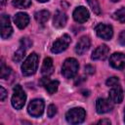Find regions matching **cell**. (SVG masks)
Wrapping results in <instances>:
<instances>
[{"label": "cell", "mask_w": 125, "mask_h": 125, "mask_svg": "<svg viewBox=\"0 0 125 125\" xmlns=\"http://www.w3.org/2000/svg\"><path fill=\"white\" fill-rule=\"evenodd\" d=\"M10 74H11V68L9 66H7L2 62H1V67H0V77L2 79H6Z\"/></svg>", "instance_id": "24"}, {"label": "cell", "mask_w": 125, "mask_h": 125, "mask_svg": "<svg viewBox=\"0 0 125 125\" xmlns=\"http://www.w3.org/2000/svg\"><path fill=\"white\" fill-rule=\"evenodd\" d=\"M0 3H1V6H3L6 3V0H0Z\"/></svg>", "instance_id": "32"}, {"label": "cell", "mask_w": 125, "mask_h": 125, "mask_svg": "<svg viewBox=\"0 0 125 125\" xmlns=\"http://www.w3.org/2000/svg\"><path fill=\"white\" fill-rule=\"evenodd\" d=\"M118 42L121 45H125V30H122L118 36Z\"/></svg>", "instance_id": "28"}, {"label": "cell", "mask_w": 125, "mask_h": 125, "mask_svg": "<svg viewBox=\"0 0 125 125\" xmlns=\"http://www.w3.org/2000/svg\"><path fill=\"white\" fill-rule=\"evenodd\" d=\"M21 47H23L24 49L29 48V46L31 45V42H30L27 38H22V39L21 40Z\"/></svg>", "instance_id": "27"}, {"label": "cell", "mask_w": 125, "mask_h": 125, "mask_svg": "<svg viewBox=\"0 0 125 125\" xmlns=\"http://www.w3.org/2000/svg\"><path fill=\"white\" fill-rule=\"evenodd\" d=\"M108 53H109V49L106 45H100L92 53V60L94 61L105 60L108 56Z\"/></svg>", "instance_id": "12"}, {"label": "cell", "mask_w": 125, "mask_h": 125, "mask_svg": "<svg viewBox=\"0 0 125 125\" xmlns=\"http://www.w3.org/2000/svg\"><path fill=\"white\" fill-rule=\"evenodd\" d=\"M59 85H60V83H59L58 80H53V81L48 80V82H47L44 86H45L46 91H47L50 95H53V94H55V93L57 92V90H58V88H59Z\"/></svg>", "instance_id": "19"}, {"label": "cell", "mask_w": 125, "mask_h": 125, "mask_svg": "<svg viewBox=\"0 0 125 125\" xmlns=\"http://www.w3.org/2000/svg\"><path fill=\"white\" fill-rule=\"evenodd\" d=\"M91 45V41H90V38L88 36H82L78 42L76 43V46H75V53L77 55H83L86 51H88L89 47Z\"/></svg>", "instance_id": "14"}, {"label": "cell", "mask_w": 125, "mask_h": 125, "mask_svg": "<svg viewBox=\"0 0 125 125\" xmlns=\"http://www.w3.org/2000/svg\"><path fill=\"white\" fill-rule=\"evenodd\" d=\"M105 84H106V86H108V87H113V86H115V85H118V84H119V78L116 77V76L109 77V78L105 81Z\"/></svg>", "instance_id": "25"}, {"label": "cell", "mask_w": 125, "mask_h": 125, "mask_svg": "<svg viewBox=\"0 0 125 125\" xmlns=\"http://www.w3.org/2000/svg\"><path fill=\"white\" fill-rule=\"evenodd\" d=\"M34 18L36 21L40 24H44L50 18V13L47 10H41L39 12H36L34 15Z\"/></svg>", "instance_id": "18"}, {"label": "cell", "mask_w": 125, "mask_h": 125, "mask_svg": "<svg viewBox=\"0 0 125 125\" xmlns=\"http://www.w3.org/2000/svg\"><path fill=\"white\" fill-rule=\"evenodd\" d=\"M38 61H39L38 55L36 53H31L21 64L22 74L25 76H29V75L34 74L37 70V67H38Z\"/></svg>", "instance_id": "1"}, {"label": "cell", "mask_w": 125, "mask_h": 125, "mask_svg": "<svg viewBox=\"0 0 125 125\" xmlns=\"http://www.w3.org/2000/svg\"><path fill=\"white\" fill-rule=\"evenodd\" d=\"M109 64L115 69L125 68V55L123 53H114L109 58Z\"/></svg>", "instance_id": "9"}, {"label": "cell", "mask_w": 125, "mask_h": 125, "mask_svg": "<svg viewBox=\"0 0 125 125\" xmlns=\"http://www.w3.org/2000/svg\"><path fill=\"white\" fill-rule=\"evenodd\" d=\"M57 113V107L55 104H49L48 108H47V115L48 117L52 118L53 116H55V114Z\"/></svg>", "instance_id": "26"}, {"label": "cell", "mask_w": 125, "mask_h": 125, "mask_svg": "<svg viewBox=\"0 0 125 125\" xmlns=\"http://www.w3.org/2000/svg\"><path fill=\"white\" fill-rule=\"evenodd\" d=\"M86 1H87L88 5L90 6V8L92 9V11L94 12V14H96V15L101 14V7H100L98 0H86Z\"/></svg>", "instance_id": "23"}, {"label": "cell", "mask_w": 125, "mask_h": 125, "mask_svg": "<svg viewBox=\"0 0 125 125\" xmlns=\"http://www.w3.org/2000/svg\"><path fill=\"white\" fill-rule=\"evenodd\" d=\"M89 18H90L89 11L83 6L77 7L73 11V19L78 23H83V22L87 21L89 20Z\"/></svg>", "instance_id": "11"}, {"label": "cell", "mask_w": 125, "mask_h": 125, "mask_svg": "<svg viewBox=\"0 0 125 125\" xmlns=\"http://www.w3.org/2000/svg\"><path fill=\"white\" fill-rule=\"evenodd\" d=\"M109 100L114 104H120L123 100V90L121 86L115 85L109 90Z\"/></svg>", "instance_id": "13"}, {"label": "cell", "mask_w": 125, "mask_h": 125, "mask_svg": "<svg viewBox=\"0 0 125 125\" xmlns=\"http://www.w3.org/2000/svg\"><path fill=\"white\" fill-rule=\"evenodd\" d=\"M71 42V38L68 34H63L62 36H61L60 38H58L54 43H53V46H52V53H55V54H58V53H61L62 51H64L70 44Z\"/></svg>", "instance_id": "7"}, {"label": "cell", "mask_w": 125, "mask_h": 125, "mask_svg": "<svg viewBox=\"0 0 125 125\" xmlns=\"http://www.w3.org/2000/svg\"><path fill=\"white\" fill-rule=\"evenodd\" d=\"M66 21H67V17L63 12H62L60 10L56 11L55 16H54V20H53V24L55 27L62 28L63 26H65Z\"/></svg>", "instance_id": "16"}, {"label": "cell", "mask_w": 125, "mask_h": 125, "mask_svg": "<svg viewBox=\"0 0 125 125\" xmlns=\"http://www.w3.org/2000/svg\"><path fill=\"white\" fill-rule=\"evenodd\" d=\"M95 30L97 35L104 40H110L113 36V29H112V26L109 24L99 23L95 27Z\"/></svg>", "instance_id": "8"}, {"label": "cell", "mask_w": 125, "mask_h": 125, "mask_svg": "<svg viewBox=\"0 0 125 125\" xmlns=\"http://www.w3.org/2000/svg\"><path fill=\"white\" fill-rule=\"evenodd\" d=\"M26 95L22 90L21 85H16L14 87V94L12 96V105L16 109H21L25 104Z\"/></svg>", "instance_id": "4"}, {"label": "cell", "mask_w": 125, "mask_h": 125, "mask_svg": "<svg viewBox=\"0 0 125 125\" xmlns=\"http://www.w3.org/2000/svg\"><path fill=\"white\" fill-rule=\"evenodd\" d=\"M44 101L42 99H34L32 100L27 107L28 113L33 117H39L43 114L44 111Z\"/></svg>", "instance_id": "5"}, {"label": "cell", "mask_w": 125, "mask_h": 125, "mask_svg": "<svg viewBox=\"0 0 125 125\" xmlns=\"http://www.w3.org/2000/svg\"><path fill=\"white\" fill-rule=\"evenodd\" d=\"M111 1H112V2H118L119 0H111Z\"/></svg>", "instance_id": "34"}, {"label": "cell", "mask_w": 125, "mask_h": 125, "mask_svg": "<svg viewBox=\"0 0 125 125\" xmlns=\"http://www.w3.org/2000/svg\"><path fill=\"white\" fill-rule=\"evenodd\" d=\"M99 124H106V125H109L110 124V121L108 119H102L100 121H98Z\"/></svg>", "instance_id": "31"}, {"label": "cell", "mask_w": 125, "mask_h": 125, "mask_svg": "<svg viewBox=\"0 0 125 125\" xmlns=\"http://www.w3.org/2000/svg\"><path fill=\"white\" fill-rule=\"evenodd\" d=\"M0 31L2 39H8L13 33V27L11 24L10 17L3 14L0 19Z\"/></svg>", "instance_id": "6"}, {"label": "cell", "mask_w": 125, "mask_h": 125, "mask_svg": "<svg viewBox=\"0 0 125 125\" xmlns=\"http://www.w3.org/2000/svg\"><path fill=\"white\" fill-rule=\"evenodd\" d=\"M14 21L20 29H23L29 23V17L26 13L21 12V13L16 14V16L14 17Z\"/></svg>", "instance_id": "15"}, {"label": "cell", "mask_w": 125, "mask_h": 125, "mask_svg": "<svg viewBox=\"0 0 125 125\" xmlns=\"http://www.w3.org/2000/svg\"><path fill=\"white\" fill-rule=\"evenodd\" d=\"M124 121H125V110H124Z\"/></svg>", "instance_id": "35"}, {"label": "cell", "mask_w": 125, "mask_h": 125, "mask_svg": "<svg viewBox=\"0 0 125 125\" xmlns=\"http://www.w3.org/2000/svg\"><path fill=\"white\" fill-rule=\"evenodd\" d=\"M24 56H25V49L21 46V48H19L15 52V54L13 56V60L16 62H21L22 61V59L24 58Z\"/></svg>", "instance_id": "22"}, {"label": "cell", "mask_w": 125, "mask_h": 125, "mask_svg": "<svg viewBox=\"0 0 125 125\" xmlns=\"http://www.w3.org/2000/svg\"><path fill=\"white\" fill-rule=\"evenodd\" d=\"M112 108H113V104H112V102L110 100L100 98L96 102V110L100 114L109 112Z\"/></svg>", "instance_id": "10"}, {"label": "cell", "mask_w": 125, "mask_h": 125, "mask_svg": "<svg viewBox=\"0 0 125 125\" xmlns=\"http://www.w3.org/2000/svg\"><path fill=\"white\" fill-rule=\"evenodd\" d=\"M6 96H7V91L4 89L3 86H1L0 87V100L3 102L5 100V98H6Z\"/></svg>", "instance_id": "29"}, {"label": "cell", "mask_w": 125, "mask_h": 125, "mask_svg": "<svg viewBox=\"0 0 125 125\" xmlns=\"http://www.w3.org/2000/svg\"><path fill=\"white\" fill-rule=\"evenodd\" d=\"M85 72L88 73V74H93V73L95 72V68H94V66H92V65H90V64L85 65Z\"/></svg>", "instance_id": "30"}, {"label": "cell", "mask_w": 125, "mask_h": 125, "mask_svg": "<svg viewBox=\"0 0 125 125\" xmlns=\"http://www.w3.org/2000/svg\"><path fill=\"white\" fill-rule=\"evenodd\" d=\"M112 18L119 22H125V7L115 11L112 15Z\"/></svg>", "instance_id": "20"}, {"label": "cell", "mask_w": 125, "mask_h": 125, "mask_svg": "<svg viewBox=\"0 0 125 125\" xmlns=\"http://www.w3.org/2000/svg\"><path fill=\"white\" fill-rule=\"evenodd\" d=\"M38 2H41V3H44V2H47V1H49V0H37Z\"/></svg>", "instance_id": "33"}, {"label": "cell", "mask_w": 125, "mask_h": 125, "mask_svg": "<svg viewBox=\"0 0 125 125\" xmlns=\"http://www.w3.org/2000/svg\"><path fill=\"white\" fill-rule=\"evenodd\" d=\"M31 5V0H14L13 6L19 9H26Z\"/></svg>", "instance_id": "21"}, {"label": "cell", "mask_w": 125, "mask_h": 125, "mask_svg": "<svg viewBox=\"0 0 125 125\" xmlns=\"http://www.w3.org/2000/svg\"><path fill=\"white\" fill-rule=\"evenodd\" d=\"M86 112L82 107H73L65 114V119L70 124H79L85 120Z\"/></svg>", "instance_id": "3"}, {"label": "cell", "mask_w": 125, "mask_h": 125, "mask_svg": "<svg viewBox=\"0 0 125 125\" xmlns=\"http://www.w3.org/2000/svg\"><path fill=\"white\" fill-rule=\"evenodd\" d=\"M78 68H79L78 62L74 58H68L62 63V74L67 79L73 78L76 75V73L78 71Z\"/></svg>", "instance_id": "2"}, {"label": "cell", "mask_w": 125, "mask_h": 125, "mask_svg": "<svg viewBox=\"0 0 125 125\" xmlns=\"http://www.w3.org/2000/svg\"><path fill=\"white\" fill-rule=\"evenodd\" d=\"M54 71V63H53V60L49 57L45 58L41 66V73L45 76H49L50 74H52Z\"/></svg>", "instance_id": "17"}]
</instances>
